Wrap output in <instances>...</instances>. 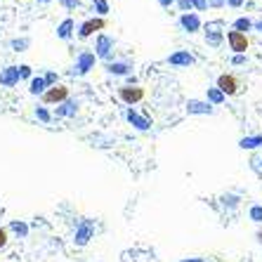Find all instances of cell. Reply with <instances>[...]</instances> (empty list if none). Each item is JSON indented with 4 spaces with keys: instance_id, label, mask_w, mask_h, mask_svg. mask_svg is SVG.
Wrapping results in <instances>:
<instances>
[{
    "instance_id": "cell-2",
    "label": "cell",
    "mask_w": 262,
    "mask_h": 262,
    "mask_svg": "<svg viewBox=\"0 0 262 262\" xmlns=\"http://www.w3.org/2000/svg\"><path fill=\"white\" fill-rule=\"evenodd\" d=\"M69 99V88L67 85H52L43 92V102L45 104H61Z\"/></svg>"
},
{
    "instance_id": "cell-7",
    "label": "cell",
    "mask_w": 262,
    "mask_h": 262,
    "mask_svg": "<svg viewBox=\"0 0 262 262\" xmlns=\"http://www.w3.org/2000/svg\"><path fill=\"white\" fill-rule=\"evenodd\" d=\"M90 236H92V225H90V222H83V225L76 229V238H73V244H76V246H85L88 241H90Z\"/></svg>"
},
{
    "instance_id": "cell-3",
    "label": "cell",
    "mask_w": 262,
    "mask_h": 262,
    "mask_svg": "<svg viewBox=\"0 0 262 262\" xmlns=\"http://www.w3.org/2000/svg\"><path fill=\"white\" fill-rule=\"evenodd\" d=\"M227 43H229V48H232L234 52H246L250 40L246 33H241V31H227Z\"/></svg>"
},
{
    "instance_id": "cell-6",
    "label": "cell",
    "mask_w": 262,
    "mask_h": 262,
    "mask_svg": "<svg viewBox=\"0 0 262 262\" xmlns=\"http://www.w3.org/2000/svg\"><path fill=\"white\" fill-rule=\"evenodd\" d=\"M17 83H19V71H17V67H5L3 71H0V85L14 88Z\"/></svg>"
},
{
    "instance_id": "cell-12",
    "label": "cell",
    "mask_w": 262,
    "mask_h": 262,
    "mask_svg": "<svg viewBox=\"0 0 262 262\" xmlns=\"http://www.w3.org/2000/svg\"><path fill=\"white\" fill-rule=\"evenodd\" d=\"M109 45H111V43H109V40H106V38H99V50H97V52L104 57V55H106V52H109V50H106V48H109Z\"/></svg>"
},
{
    "instance_id": "cell-9",
    "label": "cell",
    "mask_w": 262,
    "mask_h": 262,
    "mask_svg": "<svg viewBox=\"0 0 262 262\" xmlns=\"http://www.w3.org/2000/svg\"><path fill=\"white\" fill-rule=\"evenodd\" d=\"M71 29H73V21H71V19H67V21H61V24H59L57 33H59V38H69V36H71Z\"/></svg>"
},
{
    "instance_id": "cell-19",
    "label": "cell",
    "mask_w": 262,
    "mask_h": 262,
    "mask_svg": "<svg viewBox=\"0 0 262 262\" xmlns=\"http://www.w3.org/2000/svg\"><path fill=\"white\" fill-rule=\"evenodd\" d=\"M182 262H203L201 257H189V260H182Z\"/></svg>"
},
{
    "instance_id": "cell-1",
    "label": "cell",
    "mask_w": 262,
    "mask_h": 262,
    "mask_svg": "<svg viewBox=\"0 0 262 262\" xmlns=\"http://www.w3.org/2000/svg\"><path fill=\"white\" fill-rule=\"evenodd\" d=\"M217 88L225 95H238V90H241V78H238L236 73H222L217 78Z\"/></svg>"
},
{
    "instance_id": "cell-5",
    "label": "cell",
    "mask_w": 262,
    "mask_h": 262,
    "mask_svg": "<svg viewBox=\"0 0 262 262\" xmlns=\"http://www.w3.org/2000/svg\"><path fill=\"white\" fill-rule=\"evenodd\" d=\"M102 29H106V21H104V19H88V21H83V26H80L78 36L88 38V36H92L95 31H102Z\"/></svg>"
},
{
    "instance_id": "cell-15",
    "label": "cell",
    "mask_w": 262,
    "mask_h": 262,
    "mask_svg": "<svg viewBox=\"0 0 262 262\" xmlns=\"http://www.w3.org/2000/svg\"><path fill=\"white\" fill-rule=\"evenodd\" d=\"M36 114H38V118H40L43 123H48V121H50V114H48L45 109H36Z\"/></svg>"
},
{
    "instance_id": "cell-17",
    "label": "cell",
    "mask_w": 262,
    "mask_h": 262,
    "mask_svg": "<svg viewBox=\"0 0 262 262\" xmlns=\"http://www.w3.org/2000/svg\"><path fill=\"white\" fill-rule=\"evenodd\" d=\"M95 5H97V10H99V12H106V3H104V0H95Z\"/></svg>"
},
{
    "instance_id": "cell-14",
    "label": "cell",
    "mask_w": 262,
    "mask_h": 262,
    "mask_svg": "<svg viewBox=\"0 0 262 262\" xmlns=\"http://www.w3.org/2000/svg\"><path fill=\"white\" fill-rule=\"evenodd\" d=\"M26 45H29V40H26V38H21V40H12V48H17V52H21V48H26Z\"/></svg>"
},
{
    "instance_id": "cell-11",
    "label": "cell",
    "mask_w": 262,
    "mask_h": 262,
    "mask_svg": "<svg viewBox=\"0 0 262 262\" xmlns=\"http://www.w3.org/2000/svg\"><path fill=\"white\" fill-rule=\"evenodd\" d=\"M90 61H92V57H90V55H83V57H80L78 73H85V71H88V67H90Z\"/></svg>"
},
{
    "instance_id": "cell-20",
    "label": "cell",
    "mask_w": 262,
    "mask_h": 262,
    "mask_svg": "<svg viewBox=\"0 0 262 262\" xmlns=\"http://www.w3.org/2000/svg\"><path fill=\"white\" fill-rule=\"evenodd\" d=\"M257 241H260V244H262V229H260V232H257Z\"/></svg>"
},
{
    "instance_id": "cell-13",
    "label": "cell",
    "mask_w": 262,
    "mask_h": 262,
    "mask_svg": "<svg viewBox=\"0 0 262 262\" xmlns=\"http://www.w3.org/2000/svg\"><path fill=\"white\" fill-rule=\"evenodd\" d=\"M17 71H19V78H31V67H17Z\"/></svg>"
},
{
    "instance_id": "cell-4",
    "label": "cell",
    "mask_w": 262,
    "mask_h": 262,
    "mask_svg": "<svg viewBox=\"0 0 262 262\" xmlns=\"http://www.w3.org/2000/svg\"><path fill=\"white\" fill-rule=\"evenodd\" d=\"M118 97H121V102L133 106V104L144 99V88H121V90H118Z\"/></svg>"
},
{
    "instance_id": "cell-8",
    "label": "cell",
    "mask_w": 262,
    "mask_h": 262,
    "mask_svg": "<svg viewBox=\"0 0 262 262\" xmlns=\"http://www.w3.org/2000/svg\"><path fill=\"white\" fill-rule=\"evenodd\" d=\"M31 95H40L45 92V78H31Z\"/></svg>"
},
{
    "instance_id": "cell-21",
    "label": "cell",
    "mask_w": 262,
    "mask_h": 262,
    "mask_svg": "<svg viewBox=\"0 0 262 262\" xmlns=\"http://www.w3.org/2000/svg\"><path fill=\"white\" fill-rule=\"evenodd\" d=\"M40 3H48V0H40Z\"/></svg>"
},
{
    "instance_id": "cell-16",
    "label": "cell",
    "mask_w": 262,
    "mask_h": 262,
    "mask_svg": "<svg viewBox=\"0 0 262 262\" xmlns=\"http://www.w3.org/2000/svg\"><path fill=\"white\" fill-rule=\"evenodd\" d=\"M5 246H7V232L0 227V248H5Z\"/></svg>"
},
{
    "instance_id": "cell-18",
    "label": "cell",
    "mask_w": 262,
    "mask_h": 262,
    "mask_svg": "<svg viewBox=\"0 0 262 262\" xmlns=\"http://www.w3.org/2000/svg\"><path fill=\"white\" fill-rule=\"evenodd\" d=\"M59 3L67 7H78V0H59Z\"/></svg>"
},
{
    "instance_id": "cell-10",
    "label": "cell",
    "mask_w": 262,
    "mask_h": 262,
    "mask_svg": "<svg viewBox=\"0 0 262 262\" xmlns=\"http://www.w3.org/2000/svg\"><path fill=\"white\" fill-rule=\"evenodd\" d=\"M12 229L19 234V236H26V234H29V227H26L24 222H12Z\"/></svg>"
}]
</instances>
